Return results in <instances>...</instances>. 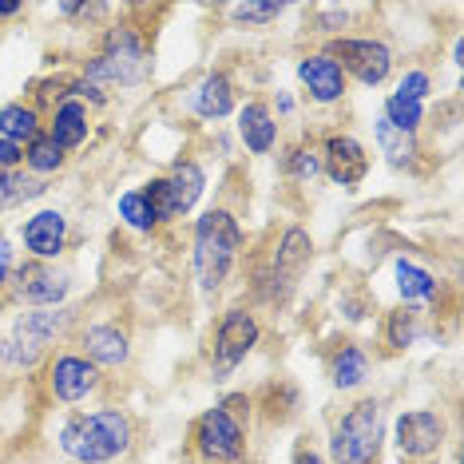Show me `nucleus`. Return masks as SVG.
Listing matches in <instances>:
<instances>
[{"mask_svg":"<svg viewBox=\"0 0 464 464\" xmlns=\"http://www.w3.org/2000/svg\"><path fill=\"white\" fill-rule=\"evenodd\" d=\"M382 115H385L389 123H393V128L417 135V128L425 123V103H409V100H401V96H389L385 108H382Z\"/></svg>","mask_w":464,"mask_h":464,"instance_id":"30","label":"nucleus"},{"mask_svg":"<svg viewBox=\"0 0 464 464\" xmlns=\"http://www.w3.org/2000/svg\"><path fill=\"white\" fill-rule=\"evenodd\" d=\"M24 5H0V16H16Z\"/></svg>","mask_w":464,"mask_h":464,"instance_id":"38","label":"nucleus"},{"mask_svg":"<svg viewBox=\"0 0 464 464\" xmlns=\"http://www.w3.org/2000/svg\"><path fill=\"white\" fill-rule=\"evenodd\" d=\"M120 218L131 230H140V235H151V230L160 227V215L151 210V203L143 198V191H123L120 195Z\"/></svg>","mask_w":464,"mask_h":464,"instance_id":"28","label":"nucleus"},{"mask_svg":"<svg viewBox=\"0 0 464 464\" xmlns=\"http://www.w3.org/2000/svg\"><path fill=\"white\" fill-rule=\"evenodd\" d=\"M20 163H24V147L8 143L5 135H0V171H16Z\"/></svg>","mask_w":464,"mask_h":464,"instance_id":"34","label":"nucleus"},{"mask_svg":"<svg viewBox=\"0 0 464 464\" xmlns=\"http://www.w3.org/2000/svg\"><path fill=\"white\" fill-rule=\"evenodd\" d=\"M330 382L334 389H362L369 382V353L362 350V345H353V342H345L342 350H337L330 357Z\"/></svg>","mask_w":464,"mask_h":464,"instance_id":"23","label":"nucleus"},{"mask_svg":"<svg viewBox=\"0 0 464 464\" xmlns=\"http://www.w3.org/2000/svg\"><path fill=\"white\" fill-rule=\"evenodd\" d=\"M242 242H246V235H242V223L235 218V210L210 207L195 218L191 270H195L198 290H203L207 298L227 286L230 270H235L242 258Z\"/></svg>","mask_w":464,"mask_h":464,"instance_id":"2","label":"nucleus"},{"mask_svg":"<svg viewBox=\"0 0 464 464\" xmlns=\"http://www.w3.org/2000/svg\"><path fill=\"white\" fill-rule=\"evenodd\" d=\"M13 270H16V255H13V242H8V238H0V290L8 286V278H13Z\"/></svg>","mask_w":464,"mask_h":464,"instance_id":"35","label":"nucleus"},{"mask_svg":"<svg viewBox=\"0 0 464 464\" xmlns=\"http://www.w3.org/2000/svg\"><path fill=\"white\" fill-rule=\"evenodd\" d=\"M345 20H350V8H342V5H325V8H318V20H314V33H325V36H334L337 40V33L345 28Z\"/></svg>","mask_w":464,"mask_h":464,"instance_id":"33","label":"nucleus"},{"mask_svg":"<svg viewBox=\"0 0 464 464\" xmlns=\"http://www.w3.org/2000/svg\"><path fill=\"white\" fill-rule=\"evenodd\" d=\"M393 282H397L401 302L413 305V310L420 302H432L440 294V278H437V274L425 270V266H417V262H409V258L393 262Z\"/></svg>","mask_w":464,"mask_h":464,"instance_id":"21","label":"nucleus"},{"mask_svg":"<svg viewBox=\"0 0 464 464\" xmlns=\"http://www.w3.org/2000/svg\"><path fill=\"white\" fill-rule=\"evenodd\" d=\"M56 445L72 464H115L135 445V420L111 405L72 413L56 432Z\"/></svg>","mask_w":464,"mask_h":464,"instance_id":"1","label":"nucleus"},{"mask_svg":"<svg viewBox=\"0 0 464 464\" xmlns=\"http://www.w3.org/2000/svg\"><path fill=\"white\" fill-rule=\"evenodd\" d=\"M282 13H286V5H230V20H235L238 28H266L274 24Z\"/></svg>","mask_w":464,"mask_h":464,"instance_id":"31","label":"nucleus"},{"mask_svg":"<svg viewBox=\"0 0 464 464\" xmlns=\"http://www.w3.org/2000/svg\"><path fill=\"white\" fill-rule=\"evenodd\" d=\"M92 123H88V108L80 100H60L52 108V123H48V140L60 147V151H76V147L88 143Z\"/></svg>","mask_w":464,"mask_h":464,"instance_id":"20","label":"nucleus"},{"mask_svg":"<svg viewBox=\"0 0 464 464\" xmlns=\"http://www.w3.org/2000/svg\"><path fill=\"white\" fill-rule=\"evenodd\" d=\"M417 337H420V310L401 305V310L385 314V345L389 350H409Z\"/></svg>","mask_w":464,"mask_h":464,"instance_id":"27","label":"nucleus"},{"mask_svg":"<svg viewBox=\"0 0 464 464\" xmlns=\"http://www.w3.org/2000/svg\"><path fill=\"white\" fill-rule=\"evenodd\" d=\"M310 258H314V238L305 235L302 227H290L286 235L278 238V246L270 250L266 270H258V282H255L258 294L270 305H282L294 290H298V282H302L305 266H310Z\"/></svg>","mask_w":464,"mask_h":464,"instance_id":"7","label":"nucleus"},{"mask_svg":"<svg viewBox=\"0 0 464 464\" xmlns=\"http://www.w3.org/2000/svg\"><path fill=\"white\" fill-rule=\"evenodd\" d=\"M258 337H262V325L255 314H250L246 305H230L223 318H218L215 345H210V373H215V382H227V377L255 353Z\"/></svg>","mask_w":464,"mask_h":464,"instance_id":"8","label":"nucleus"},{"mask_svg":"<svg viewBox=\"0 0 464 464\" xmlns=\"http://www.w3.org/2000/svg\"><path fill=\"white\" fill-rule=\"evenodd\" d=\"M40 131H44V123H40L36 108H28V103H5V108H0V135H5L8 143L28 147Z\"/></svg>","mask_w":464,"mask_h":464,"instance_id":"24","label":"nucleus"},{"mask_svg":"<svg viewBox=\"0 0 464 464\" xmlns=\"http://www.w3.org/2000/svg\"><path fill=\"white\" fill-rule=\"evenodd\" d=\"M250 397H227L215 409L198 413L191 440L207 464H242L250 452Z\"/></svg>","mask_w":464,"mask_h":464,"instance_id":"3","label":"nucleus"},{"mask_svg":"<svg viewBox=\"0 0 464 464\" xmlns=\"http://www.w3.org/2000/svg\"><path fill=\"white\" fill-rule=\"evenodd\" d=\"M298 80L305 88V96L314 103H322V108H330V103H342L345 100V88H350V80H345L342 64L330 56V52H305L298 60Z\"/></svg>","mask_w":464,"mask_h":464,"instance_id":"14","label":"nucleus"},{"mask_svg":"<svg viewBox=\"0 0 464 464\" xmlns=\"http://www.w3.org/2000/svg\"><path fill=\"white\" fill-rule=\"evenodd\" d=\"M191 111L198 120H227L235 111V83L227 72H207L191 92Z\"/></svg>","mask_w":464,"mask_h":464,"instance_id":"19","label":"nucleus"},{"mask_svg":"<svg viewBox=\"0 0 464 464\" xmlns=\"http://www.w3.org/2000/svg\"><path fill=\"white\" fill-rule=\"evenodd\" d=\"M44 191H48L44 179L20 171V167H16V171H0V210L20 207V203H28V198H40Z\"/></svg>","mask_w":464,"mask_h":464,"instance_id":"25","label":"nucleus"},{"mask_svg":"<svg viewBox=\"0 0 464 464\" xmlns=\"http://www.w3.org/2000/svg\"><path fill=\"white\" fill-rule=\"evenodd\" d=\"M290 464H330V460H325V452H318L314 445H298V449H294Z\"/></svg>","mask_w":464,"mask_h":464,"instance_id":"36","label":"nucleus"},{"mask_svg":"<svg viewBox=\"0 0 464 464\" xmlns=\"http://www.w3.org/2000/svg\"><path fill=\"white\" fill-rule=\"evenodd\" d=\"M8 290L20 305H33V310H44V305H64L68 290H72V274L56 270L52 262H36L28 258L24 266L13 270L8 278Z\"/></svg>","mask_w":464,"mask_h":464,"instance_id":"12","label":"nucleus"},{"mask_svg":"<svg viewBox=\"0 0 464 464\" xmlns=\"http://www.w3.org/2000/svg\"><path fill=\"white\" fill-rule=\"evenodd\" d=\"M274 108H278V115H290V111H294V100L286 96V92H278V100H274Z\"/></svg>","mask_w":464,"mask_h":464,"instance_id":"37","label":"nucleus"},{"mask_svg":"<svg viewBox=\"0 0 464 464\" xmlns=\"http://www.w3.org/2000/svg\"><path fill=\"white\" fill-rule=\"evenodd\" d=\"M238 140L250 155H270L278 147V120L262 100H250L238 108Z\"/></svg>","mask_w":464,"mask_h":464,"instance_id":"18","label":"nucleus"},{"mask_svg":"<svg viewBox=\"0 0 464 464\" xmlns=\"http://www.w3.org/2000/svg\"><path fill=\"white\" fill-rule=\"evenodd\" d=\"M397 452L409 460H429L445 449L449 440V417L440 409H405L393 425Z\"/></svg>","mask_w":464,"mask_h":464,"instance_id":"11","label":"nucleus"},{"mask_svg":"<svg viewBox=\"0 0 464 464\" xmlns=\"http://www.w3.org/2000/svg\"><path fill=\"white\" fill-rule=\"evenodd\" d=\"M429 92H432V76H429V72H425V68H409L405 76L397 80V92H393V96L409 100V103H425Z\"/></svg>","mask_w":464,"mask_h":464,"instance_id":"32","label":"nucleus"},{"mask_svg":"<svg viewBox=\"0 0 464 464\" xmlns=\"http://www.w3.org/2000/svg\"><path fill=\"white\" fill-rule=\"evenodd\" d=\"M76 310L72 305H44V310L16 314V322L0 337V365L5 369H33L60 337L68 334Z\"/></svg>","mask_w":464,"mask_h":464,"instance_id":"5","label":"nucleus"},{"mask_svg":"<svg viewBox=\"0 0 464 464\" xmlns=\"http://www.w3.org/2000/svg\"><path fill=\"white\" fill-rule=\"evenodd\" d=\"M80 350L96 369H123L131 362V337H128V330H120V325L100 322L80 334Z\"/></svg>","mask_w":464,"mask_h":464,"instance_id":"17","label":"nucleus"},{"mask_svg":"<svg viewBox=\"0 0 464 464\" xmlns=\"http://www.w3.org/2000/svg\"><path fill=\"white\" fill-rule=\"evenodd\" d=\"M64 163H68V151H60V147L48 140V131H40L36 140L24 147V167H28V175H36V179L56 175Z\"/></svg>","mask_w":464,"mask_h":464,"instance_id":"26","label":"nucleus"},{"mask_svg":"<svg viewBox=\"0 0 464 464\" xmlns=\"http://www.w3.org/2000/svg\"><path fill=\"white\" fill-rule=\"evenodd\" d=\"M92 88L108 92V88H143L151 80V48L147 40L135 33L131 24H115L103 36V52L83 68V76Z\"/></svg>","mask_w":464,"mask_h":464,"instance_id":"4","label":"nucleus"},{"mask_svg":"<svg viewBox=\"0 0 464 464\" xmlns=\"http://www.w3.org/2000/svg\"><path fill=\"white\" fill-rule=\"evenodd\" d=\"M100 389V369L83 353H56L48 362V393L60 405H80Z\"/></svg>","mask_w":464,"mask_h":464,"instance_id":"13","label":"nucleus"},{"mask_svg":"<svg viewBox=\"0 0 464 464\" xmlns=\"http://www.w3.org/2000/svg\"><path fill=\"white\" fill-rule=\"evenodd\" d=\"M318 155H322V171L330 175L337 187H345V191H353L369 175V151L353 135H330Z\"/></svg>","mask_w":464,"mask_h":464,"instance_id":"16","label":"nucleus"},{"mask_svg":"<svg viewBox=\"0 0 464 464\" xmlns=\"http://www.w3.org/2000/svg\"><path fill=\"white\" fill-rule=\"evenodd\" d=\"M20 238H24L28 258L36 262H56L68 246V215L64 210H36L33 218H24L20 227Z\"/></svg>","mask_w":464,"mask_h":464,"instance_id":"15","label":"nucleus"},{"mask_svg":"<svg viewBox=\"0 0 464 464\" xmlns=\"http://www.w3.org/2000/svg\"><path fill=\"white\" fill-rule=\"evenodd\" d=\"M207 191V175L198 163H175L171 175H160L143 187V198L151 203V210L160 215V223H175L191 210Z\"/></svg>","mask_w":464,"mask_h":464,"instance_id":"9","label":"nucleus"},{"mask_svg":"<svg viewBox=\"0 0 464 464\" xmlns=\"http://www.w3.org/2000/svg\"><path fill=\"white\" fill-rule=\"evenodd\" d=\"M282 167H286L290 179L310 183V179L322 175V155H318V147H310V143H294V147H286V155H282Z\"/></svg>","mask_w":464,"mask_h":464,"instance_id":"29","label":"nucleus"},{"mask_svg":"<svg viewBox=\"0 0 464 464\" xmlns=\"http://www.w3.org/2000/svg\"><path fill=\"white\" fill-rule=\"evenodd\" d=\"M385 440L382 401L365 397L353 409H345L330 429V464H377Z\"/></svg>","mask_w":464,"mask_h":464,"instance_id":"6","label":"nucleus"},{"mask_svg":"<svg viewBox=\"0 0 464 464\" xmlns=\"http://www.w3.org/2000/svg\"><path fill=\"white\" fill-rule=\"evenodd\" d=\"M330 56L342 64L345 80H357L362 88H382V83L393 76V48L385 40L373 36H337L330 40Z\"/></svg>","mask_w":464,"mask_h":464,"instance_id":"10","label":"nucleus"},{"mask_svg":"<svg viewBox=\"0 0 464 464\" xmlns=\"http://www.w3.org/2000/svg\"><path fill=\"white\" fill-rule=\"evenodd\" d=\"M373 140H377V151L385 155V163H389V167H413V163H417V155H420L417 135H413V131L393 128V123H389L385 115H377V123H373Z\"/></svg>","mask_w":464,"mask_h":464,"instance_id":"22","label":"nucleus"}]
</instances>
